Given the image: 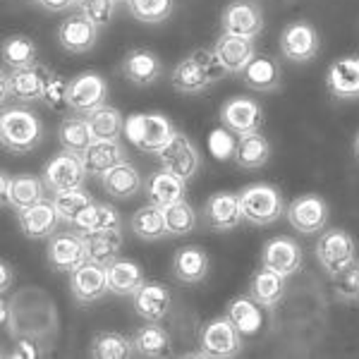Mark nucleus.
<instances>
[{"label": "nucleus", "instance_id": "nucleus-54", "mask_svg": "<svg viewBox=\"0 0 359 359\" xmlns=\"http://www.w3.org/2000/svg\"><path fill=\"white\" fill-rule=\"evenodd\" d=\"M355 154H357V158H359V135H357V139H355Z\"/></svg>", "mask_w": 359, "mask_h": 359}, {"label": "nucleus", "instance_id": "nucleus-18", "mask_svg": "<svg viewBox=\"0 0 359 359\" xmlns=\"http://www.w3.org/2000/svg\"><path fill=\"white\" fill-rule=\"evenodd\" d=\"M17 225H20L22 235L29 237V240H46V237H53L57 233L60 216H57L53 201L43 199L34 206L20 208L17 211Z\"/></svg>", "mask_w": 359, "mask_h": 359}, {"label": "nucleus", "instance_id": "nucleus-23", "mask_svg": "<svg viewBox=\"0 0 359 359\" xmlns=\"http://www.w3.org/2000/svg\"><path fill=\"white\" fill-rule=\"evenodd\" d=\"M328 91L340 101L359 98V57H340L326 72Z\"/></svg>", "mask_w": 359, "mask_h": 359}, {"label": "nucleus", "instance_id": "nucleus-45", "mask_svg": "<svg viewBox=\"0 0 359 359\" xmlns=\"http://www.w3.org/2000/svg\"><path fill=\"white\" fill-rule=\"evenodd\" d=\"M130 13L144 25H161L172 15L175 0H130Z\"/></svg>", "mask_w": 359, "mask_h": 359}, {"label": "nucleus", "instance_id": "nucleus-20", "mask_svg": "<svg viewBox=\"0 0 359 359\" xmlns=\"http://www.w3.org/2000/svg\"><path fill=\"white\" fill-rule=\"evenodd\" d=\"M96 41H98V27L91 20H86L82 13L69 15L57 27V43L67 53H86V50L94 48Z\"/></svg>", "mask_w": 359, "mask_h": 359}, {"label": "nucleus", "instance_id": "nucleus-1", "mask_svg": "<svg viewBox=\"0 0 359 359\" xmlns=\"http://www.w3.org/2000/svg\"><path fill=\"white\" fill-rule=\"evenodd\" d=\"M225 67L213 50L199 48L184 60H180L170 72V84L182 94H201L208 86L221 82L225 77Z\"/></svg>", "mask_w": 359, "mask_h": 359}, {"label": "nucleus", "instance_id": "nucleus-28", "mask_svg": "<svg viewBox=\"0 0 359 359\" xmlns=\"http://www.w3.org/2000/svg\"><path fill=\"white\" fill-rule=\"evenodd\" d=\"M211 259L201 247H182L172 257V276L180 283H201L208 276Z\"/></svg>", "mask_w": 359, "mask_h": 359}, {"label": "nucleus", "instance_id": "nucleus-7", "mask_svg": "<svg viewBox=\"0 0 359 359\" xmlns=\"http://www.w3.org/2000/svg\"><path fill=\"white\" fill-rule=\"evenodd\" d=\"M264 123H266L264 108L254 98L235 96L230 101H225L221 108V125L237 137L257 135V132H262Z\"/></svg>", "mask_w": 359, "mask_h": 359}, {"label": "nucleus", "instance_id": "nucleus-27", "mask_svg": "<svg viewBox=\"0 0 359 359\" xmlns=\"http://www.w3.org/2000/svg\"><path fill=\"white\" fill-rule=\"evenodd\" d=\"M247 294L257 304H262L264 309H273V306L280 304V299L285 297V278L262 266V269L252 276V280H249Z\"/></svg>", "mask_w": 359, "mask_h": 359}, {"label": "nucleus", "instance_id": "nucleus-37", "mask_svg": "<svg viewBox=\"0 0 359 359\" xmlns=\"http://www.w3.org/2000/svg\"><path fill=\"white\" fill-rule=\"evenodd\" d=\"M82 237L86 245V254H89V262L108 266L120 257V249H123V233H120V230L82 233Z\"/></svg>", "mask_w": 359, "mask_h": 359}, {"label": "nucleus", "instance_id": "nucleus-43", "mask_svg": "<svg viewBox=\"0 0 359 359\" xmlns=\"http://www.w3.org/2000/svg\"><path fill=\"white\" fill-rule=\"evenodd\" d=\"M53 204L57 208L60 221L74 225V221H77L86 208L94 204V199H91L89 192H84V187H79V189H69V192L53 194Z\"/></svg>", "mask_w": 359, "mask_h": 359}, {"label": "nucleus", "instance_id": "nucleus-6", "mask_svg": "<svg viewBox=\"0 0 359 359\" xmlns=\"http://www.w3.org/2000/svg\"><path fill=\"white\" fill-rule=\"evenodd\" d=\"M201 357H213V359H228L237 357L245 345V338L237 331V326L230 321V316H216L201 328Z\"/></svg>", "mask_w": 359, "mask_h": 359}, {"label": "nucleus", "instance_id": "nucleus-22", "mask_svg": "<svg viewBox=\"0 0 359 359\" xmlns=\"http://www.w3.org/2000/svg\"><path fill=\"white\" fill-rule=\"evenodd\" d=\"M213 53H216L228 74H242V69L257 55V48H254V39L221 34V39L213 46Z\"/></svg>", "mask_w": 359, "mask_h": 359}, {"label": "nucleus", "instance_id": "nucleus-8", "mask_svg": "<svg viewBox=\"0 0 359 359\" xmlns=\"http://www.w3.org/2000/svg\"><path fill=\"white\" fill-rule=\"evenodd\" d=\"M86 175H89V172H86L84 161L79 154L62 151L53 156V158L43 165V182H46V187H48V192H53V194L84 187Z\"/></svg>", "mask_w": 359, "mask_h": 359}, {"label": "nucleus", "instance_id": "nucleus-53", "mask_svg": "<svg viewBox=\"0 0 359 359\" xmlns=\"http://www.w3.org/2000/svg\"><path fill=\"white\" fill-rule=\"evenodd\" d=\"M0 182H3V204L8 201V196H10V189H13V175L10 172H3V177H0Z\"/></svg>", "mask_w": 359, "mask_h": 359}, {"label": "nucleus", "instance_id": "nucleus-15", "mask_svg": "<svg viewBox=\"0 0 359 359\" xmlns=\"http://www.w3.org/2000/svg\"><path fill=\"white\" fill-rule=\"evenodd\" d=\"M221 25L223 34L257 39L264 32V13L252 0H233L230 5H225Z\"/></svg>", "mask_w": 359, "mask_h": 359}, {"label": "nucleus", "instance_id": "nucleus-31", "mask_svg": "<svg viewBox=\"0 0 359 359\" xmlns=\"http://www.w3.org/2000/svg\"><path fill=\"white\" fill-rule=\"evenodd\" d=\"M101 184L108 196L113 199H132L142 189V175L132 163H120L101 175Z\"/></svg>", "mask_w": 359, "mask_h": 359}, {"label": "nucleus", "instance_id": "nucleus-12", "mask_svg": "<svg viewBox=\"0 0 359 359\" xmlns=\"http://www.w3.org/2000/svg\"><path fill=\"white\" fill-rule=\"evenodd\" d=\"M321 50V39L314 25L304 20L290 22L280 34V53L290 62H311Z\"/></svg>", "mask_w": 359, "mask_h": 359}, {"label": "nucleus", "instance_id": "nucleus-26", "mask_svg": "<svg viewBox=\"0 0 359 359\" xmlns=\"http://www.w3.org/2000/svg\"><path fill=\"white\" fill-rule=\"evenodd\" d=\"M13 77V98L20 103H34L43 101V89H46V77H48V67H43L41 62L20 69H10Z\"/></svg>", "mask_w": 359, "mask_h": 359}, {"label": "nucleus", "instance_id": "nucleus-35", "mask_svg": "<svg viewBox=\"0 0 359 359\" xmlns=\"http://www.w3.org/2000/svg\"><path fill=\"white\" fill-rule=\"evenodd\" d=\"M233 158L235 163L245 170H254V168H264L271 158V144L262 132L257 135H247L240 137L233 149Z\"/></svg>", "mask_w": 359, "mask_h": 359}, {"label": "nucleus", "instance_id": "nucleus-2", "mask_svg": "<svg viewBox=\"0 0 359 359\" xmlns=\"http://www.w3.org/2000/svg\"><path fill=\"white\" fill-rule=\"evenodd\" d=\"M0 139L10 154H32L43 142V123L27 108L5 106L0 118Z\"/></svg>", "mask_w": 359, "mask_h": 359}, {"label": "nucleus", "instance_id": "nucleus-34", "mask_svg": "<svg viewBox=\"0 0 359 359\" xmlns=\"http://www.w3.org/2000/svg\"><path fill=\"white\" fill-rule=\"evenodd\" d=\"M130 228L139 240L144 242H156L168 237V228H165V213L161 206H156L149 201L147 206L137 208L135 216L130 218Z\"/></svg>", "mask_w": 359, "mask_h": 359}, {"label": "nucleus", "instance_id": "nucleus-29", "mask_svg": "<svg viewBox=\"0 0 359 359\" xmlns=\"http://www.w3.org/2000/svg\"><path fill=\"white\" fill-rule=\"evenodd\" d=\"M108 271V287L118 297H135V292L144 285V271L137 262L130 259H115L106 266Z\"/></svg>", "mask_w": 359, "mask_h": 359}, {"label": "nucleus", "instance_id": "nucleus-44", "mask_svg": "<svg viewBox=\"0 0 359 359\" xmlns=\"http://www.w3.org/2000/svg\"><path fill=\"white\" fill-rule=\"evenodd\" d=\"M163 213H165L168 237H184V235L194 233V228H196V211L184 199L177 201V204L165 206Z\"/></svg>", "mask_w": 359, "mask_h": 359}, {"label": "nucleus", "instance_id": "nucleus-42", "mask_svg": "<svg viewBox=\"0 0 359 359\" xmlns=\"http://www.w3.org/2000/svg\"><path fill=\"white\" fill-rule=\"evenodd\" d=\"M94 139H120V132L125 130V118L118 108L101 106L94 113L86 115Z\"/></svg>", "mask_w": 359, "mask_h": 359}, {"label": "nucleus", "instance_id": "nucleus-4", "mask_svg": "<svg viewBox=\"0 0 359 359\" xmlns=\"http://www.w3.org/2000/svg\"><path fill=\"white\" fill-rule=\"evenodd\" d=\"M240 201L245 221L252 225H273L287 211V204L283 199L280 189L266 182H254L245 187L240 192Z\"/></svg>", "mask_w": 359, "mask_h": 359}, {"label": "nucleus", "instance_id": "nucleus-21", "mask_svg": "<svg viewBox=\"0 0 359 359\" xmlns=\"http://www.w3.org/2000/svg\"><path fill=\"white\" fill-rule=\"evenodd\" d=\"M132 304H135L137 316H142L144 321H163L170 311L172 297L163 283L144 280V285L132 297Z\"/></svg>", "mask_w": 359, "mask_h": 359}, {"label": "nucleus", "instance_id": "nucleus-49", "mask_svg": "<svg viewBox=\"0 0 359 359\" xmlns=\"http://www.w3.org/2000/svg\"><path fill=\"white\" fill-rule=\"evenodd\" d=\"M39 8H43L46 13H65V10L79 8L77 0H36Z\"/></svg>", "mask_w": 359, "mask_h": 359}, {"label": "nucleus", "instance_id": "nucleus-10", "mask_svg": "<svg viewBox=\"0 0 359 359\" xmlns=\"http://www.w3.org/2000/svg\"><path fill=\"white\" fill-rule=\"evenodd\" d=\"M201 221L208 230L213 233H230L237 230L245 221V213H242V201L240 194L235 192H216L204 201L201 208Z\"/></svg>", "mask_w": 359, "mask_h": 359}, {"label": "nucleus", "instance_id": "nucleus-11", "mask_svg": "<svg viewBox=\"0 0 359 359\" xmlns=\"http://www.w3.org/2000/svg\"><path fill=\"white\" fill-rule=\"evenodd\" d=\"M46 259L57 273H74L89 262L82 233H55L46 247Z\"/></svg>", "mask_w": 359, "mask_h": 359}, {"label": "nucleus", "instance_id": "nucleus-30", "mask_svg": "<svg viewBox=\"0 0 359 359\" xmlns=\"http://www.w3.org/2000/svg\"><path fill=\"white\" fill-rule=\"evenodd\" d=\"M225 314L230 316V321L237 326V331L242 333V338H254L264 331V311L262 304L254 302L249 294L245 297H235L233 302L228 304Z\"/></svg>", "mask_w": 359, "mask_h": 359}, {"label": "nucleus", "instance_id": "nucleus-47", "mask_svg": "<svg viewBox=\"0 0 359 359\" xmlns=\"http://www.w3.org/2000/svg\"><path fill=\"white\" fill-rule=\"evenodd\" d=\"M335 280V297L343 302H355L359 299V262H355L350 269L340 271L338 276H333Z\"/></svg>", "mask_w": 359, "mask_h": 359}, {"label": "nucleus", "instance_id": "nucleus-25", "mask_svg": "<svg viewBox=\"0 0 359 359\" xmlns=\"http://www.w3.org/2000/svg\"><path fill=\"white\" fill-rule=\"evenodd\" d=\"M82 161L89 175L101 177L111 168L125 163V149L118 139H94V144L82 154Z\"/></svg>", "mask_w": 359, "mask_h": 359}, {"label": "nucleus", "instance_id": "nucleus-33", "mask_svg": "<svg viewBox=\"0 0 359 359\" xmlns=\"http://www.w3.org/2000/svg\"><path fill=\"white\" fill-rule=\"evenodd\" d=\"M57 142H60L62 151L82 156L94 144V135H91L86 115H67L57 127Z\"/></svg>", "mask_w": 359, "mask_h": 359}, {"label": "nucleus", "instance_id": "nucleus-41", "mask_svg": "<svg viewBox=\"0 0 359 359\" xmlns=\"http://www.w3.org/2000/svg\"><path fill=\"white\" fill-rule=\"evenodd\" d=\"M36 55H39V48L29 36L15 34V36H8L3 41V62H5V67H10V69L36 65L39 62Z\"/></svg>", "mask_w": 359, "mask_h": 359}, {"label": "nucleus", "instance_id": "nucleus-32", "mask_svg": "<svg viewBox=\"0 0 359 359\" xmlns=\"http://www.w3.org/2000/svg\"><path fill=\"white\" fill-rule=\"evenodd\" d=\"M184 194H187V182H182V180L175 177L172 172H168L165 168L158 172H154L151 180H149V184H147L149 201L156 206H161V208L182 201Z\"/></svg>", "mask_w": 359, "mask_h": 359}, {"label": "nucleus", "instance_id": "nucleus-17", "mask_svg": "<svg viewBox=\"0 0 359 359\" xmlns=\"http://www.w3.org/2000/svg\"><path fill=\"white\" fill-rule=\"evenodd\" d=\"M304 252L292 237H273L262 249V266L276 271L278 276L290 278L302 269Z\"/></svg>", "mask_w": 359, "mask_h": 359}, {"label": "nucleus", "instance_id": "nucleus-40", "mask_svg": "<svg viewBox=\"0 0 359 359\" xmlns=\"http://www.w3.org/2000/svg\"><path fill=\"white\" fill-rule=\"evenodd\" d=\"M91 357L96 359H127L135 355V345L123 333L101 331L91 338Z\"/></svg>", "mask_w": 359, "mask_h": 359}, {"label": "nucleus", "instance_id": "nucleus-48", "mask_svg": "<svg viewBox=\"0 0 359 359\" xmlns=\"http://www.w3.org/2000/svg\"><path fill=\"white\" fill-rule=\"evenodd\" d=\"M115 13V0H84L82 15L91 20L96 27H106L113 20Z\"/></svg>", "mask_w": 359, "mask_h": 359}, {"label": "nucleus", "instance_id": "nucleus-13", "mask_svg": "<svg viewBox=\"0 0 359 359\" xmlns=\"http://www.w3.org/2000/svg\"><path fill=\"white\" fill-rule=\"evenodd\" d=\"M285 218L290 221V225L297 233L314 235L326 230L331 211H328L326 199H321L318 194H302L292 204H287Z\"/></svg>", "mask_w": 359, "mask_h": 359}, {"label": "nucleus", "instance_id": "nucleus-38", "mask_svg": "<svg viewBox=\"0 0 359 359\" xmlns=\"http://www.w3.org/2000/svg\"><path fill=\"white\" fill-rule=\"evenodd\" d=\"M132 345L137 357H163L170 352V335L163 326H158V321H147V326L132 335Z\"/></svg>", "mask_w": 359, "mask_h": 359}, {"label": "nucleus", "instance_id": "nucleus-46", "mask_svg": "<svg viewBox=\"0 0 359 359\" xmlns=\"http://www.w3.org/2000/svg\"><path fill=\"white\" fill-rule=\"evenodd\" d=\"M67 84L60 74L50 72L48 69V77H46V89H43V103L53 111L62 113V111H69L67 106Z\"/></svg>", "mask_w": 359, "mask_h": 359}, {"label": "nucleus", "instance_id": "nucleus-9", "mask_svg": "<svg viewBox=\"0 0 359 359\" xmlns=\"http://www.w3.org/2000/svg\"><path fill=\"white\" fill-rule=\"evenodd\" d=\"M108 82L98 72H82L69 79L67 84V106L77 115H89L96 108L106 106Z\"/></svg>", "mask_w": 359, "mask_h": 359}, {"label": "nucleus", "instance_id": "nucleus-3", "mask_svg": "<svg viewBox=\"0 0 359 359\" xmlns=\"http://www.w3.org/2000/svg\"><path fill=\"white\" fill-rule=\"evenodd\" d=\"M125 132L130 142L144 154H161L177 135L170 118L161 113H139L125 120Z\"/></svg>", "mask_w": 359, "mask_h": 359}, {"label": "nucleus", "instance_id": "nucleus-39", "mask_svg": "<svg viewBox=\"0 0 359 359\" xmlns=\"http://www.w3.org/2000/svg\"><path fill=\"white\" fill-rule=\"evenodd\" d=\"M46 192H48V187H46L43 177L15 175L13 189H10V196H8V201H5V206L20 211V208H27V206H34V204H39V201H43Z\"/></svg>", "mask_w": 359, "mask_h": 359}, {"label": "nucleus", "instance_id": "nucleus-55", "mask_svg": "<svg viewBox=\"0 0 359 359\" xmlns=\"http://www.w3.org/2000/svg\"><path fill=\"white\" fill-rule=\"evenodd\" d=\"M77 5H79V8H82V5H84V0H77Z\"/></svg>", "mask_w": 359, "mask_h": 359}, {"label": "nucleus", "instance_id": "nucleus-16", "mask_svg": "<svg viewBox=\"0 0 359 359\" xmlns=\"http://www.w3.org/2000/svg\"><path fill=\"white\" fill-rule=\"evenodd\" d=\"M69 292L79 304H91L103 299L111 292L106 266L96 262H86L84 266H79L74 273H69Z\"/></svg>", "mask_w": 359, "mask_h": 359}, {"label": "nucleus", "instance_id": "nucleus-24", "mask_svg": "<svg viewBox=\"0 0 359 359\" xmlns=\"http://www.w3.org/2000/svg\"><path fill=\"white\" fill-rule=\"evenodd\" d=\"M242 79H245L249 89L262 91V94L278 91L283 86L280 62L271 55H254V60L242 69Z\"/></svg>", "mask_w": 359, "mask_h": 359}, {"label": "nucleus", "instance_id": "nucleus-5", "mask_svg": "<svg viewBox=\"0 0 359 359\" xmlns=\"http://www.w3.org/2000/svg\"><path fill=\"white\" fill-rule=\"evenodd\" d=\"M316 259L328 276H338L357 262V242L343 228L323 230L316 242Z\"/></svg>", "mask_w": 359, "mask_h": 359}, {"label": "nucleus", "instance_id": "nucleus-52", "mask_svg": "<svg viewBox=\"0 0 359 359\" xmlns=\"http://www.w3.org/2000/svg\"><path fill=\"white\" fill-rule=\"evenodd\" d=\"M13 98V77H10V67L3 69V106H8V101Z\"/></svg>", "mask_w": 359, "mask_h": 359}, {"label": "nucleus", "instance_id": "nucleus-14", "mask_svg": "<svg viewBox=\"0 0 359 359\" xmlns=\"http://www.w3.org/2000/svg\"><path fill=\"white\" fill-rule=\"evenodd\" d=\"M158 158H161V165H163L168 172H172L175 177L182 180V182H189L201 168L199 149H196L192 139L187 135H182V132H177V135L170 139V144L158 154Z\"/></svg>", "mask_w": 359, "mask_h": 359}, {"label": "nucleus", "instance_id": "nucleus-19", "mask_svg": "<svg viewBox=\"0 0 359 359\" xmlns=\"http://www.w3.org/2000/svg\"><path fill=\"white\" fill-rule=\"evenodd\" d=\"M120 72L130 84L135 86H154L163 74V62L149 48H135L125 55Z\"/></svg>", "mask_w": 359, "mask_h": 359}, {"label": "nucleus", "instance_id": "nucleus-36", "mask_svg": "<svg viewBox=\"0 0 359 359\" xmlns=\"http://www.w3.org/2000/svg\"><path fill=\"white\" fill-rule=\"evenodd\" d=\"M74 228L79 233H106V230H120L123 228V218L120 211L111 204H101L94 201L82 216L74 221Z\"/></svg>", "mask_w": 359, "mask_h": 359}, {"label": "nucleus", "instance_id": "nucleus-50", "mask_svg": "<svg viewBox=\"0 0 359 359\" xmlns=\"http://www.w3.org/2000/svg\"><path fill=\"white\" fill-rule=\"evenodd\" d=\"M13 283H15V271H13V266H10L8 262H3V280H0V290H3V294H8V292H10Z\"/></svg>", "mask_w": 359, "mask_h": 359}, {"label": "nucleus", "instance_id": "nucleus-51", "mask_svg": "<svg viewBox=\"0 0 359 359\" xmlns=\"http://www.w3.org/2000/svg\"><path fill=\"white\" fill-rule=\"evenodd\" d=\"M3 326H5V331L17 333V318L13 316V306L8 302H3Z\"/></svg>", "mask_w": 359, "mask_h": 359}, {"label": "nucleus", "instance_id": "nucleus-56", "mask_svg": "<svg viewBox=\"0 0 359 359\" xmlns=\"http://www.w3.org/2000/svg\"><path fill=\"white\" fill-rule=\"evenodd\" d=\"M127 3H130V0H127Z\"/></svg>", "mask_w": 359, "mask_h": 359}]
</instances>
